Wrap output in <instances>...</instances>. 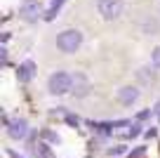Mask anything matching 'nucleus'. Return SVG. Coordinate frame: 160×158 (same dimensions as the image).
<instances>
[{"label": "nucleus", "instance_id": "f257e3e1", "mask_svg": "<svg viewBox=\"0 0 160 158\" xmlns=\"http://www.w3.org/2000/svg\"><path fill=\"white\" fill-rule=\"evenodd\" d=\"M47 90L54 97H61V94H68L73 90V73L68 71H54L47 80Z\"/></svg>", "mask_w": 160, "mask_h": 158}, {"label": "nucleus", "instance_id": "f03ea898", "mask_svg": "<svg viewBox=\"0 0 160 158\" xmlns=\"http://www.w3.org/2000/svg\"><path fill=\"white\" fill-rule=\"evenodd\" d=\"M80 45H82V33L80 31H75V29H66V31H61L59 35H57V47L61 50V52H78L80 50Z\"/></svg>", "mask_w": 160, "mask_h": 158}, {"label": "nucleus", "instance_id": "7ed1b4c3", "mask_svg": "<svg viewBox=\"0 0 160 158\" xmlns=\"http://www.w3.org/2000/svg\"><path fill=\"white\" fill-rule=\"evenodd\" d=\"M99 12L108 21L118 19L122 14V0H99Z\"/></svg>", "mask_w": 160, "mask_h": 158}, {"label": "nucleus", "instance_id": "20e7f679", "mask_svg": "<svg viewBox=\"0 0 160 158\" xmlns=\"http://www.w3.org/2000/svg\"><path fill=\"white\" fill-rule=\"evenodd\" d=\"M40 14H42V5H40V0H26L24 5L19 7V17L24 21H38Z\"/></svg>", "mask_w": 160, "mask_h": 158}, {"label": "nucleus", "instance_id": "39448f33", "mask_svg": "<svg viewBox=\"0 0 160 158\" xmlns=\"http://www.w3.org/2000/svg\"><path fill=\"white\" fill-rule=\"evenodd\" d=\"M73 97H78V99H82L87 92H90V80H87V76L85 73H73Z\"/></svg>", "mask_w": 160, "mask_h": 158}, {"label": "nucleus", "instance_id": "423d86ee", "mask_svg": "<svg viewBox=\"0 0 160 158\" xmlns=\"http://www.w3.org/2000/svg\"><path fill=\"white\" fill-rule=\"evenodd\" d=\"M7 134H10L12 139H24L26 134H28V123H26L24 118H17V120H12V123H7Z\"/></svg>", "mask_w": 160, "mask_h": 158}, {"label": "nucleus", "instance_id": "0eeeda50", "mask_svg": "<svg viewBox=\"0 0 160 158\" xmlns=\"http://www.w3.org/2000/svg\"><path fill=\"white\" fill-rule=\"evenodd\" d=\"M137 99H139V87H132V85H125V87H120V92H118V102L122 104V106H132V104H137Z\"/></svg>", "mask_w": 160, "mask_h": 158}, {"label": "nucleus", "instance_id": "6e6552de", "mask_svg": "<svg viewBox=\"0 0 160 158\" xmlns=\"http://www.w3.org/2000/svg\"><path fill=\"white\" fill-rule=\"evenodd\" d=\"M17 76H19V80H21V83H28V80L35 76V64H33L31 59L21 61V64H19V69H17Z\"/></svg>", "mask_w": 160, "mask_h": 158}, {"label": "nucleus", "instance_id": "1a4fd4ad", "mask_svg": "<svg viewBox=\"0 0 160 158\" xmlns=\"http://www.w3.org/2000/svg\"><path fill=\"white\" fill-rule=\"evenodd\" d=\"M64 3H66V0H52V5H50V10H47L45 19H47V21H52V19H54V17L59 14V10L64 7Z\"/></svg>", "mask_w": 160, "mask_h": 158}, {"label": "nucleus", "instance_id": "9d476101", "mask_svg": "<svg viewBox=\"0 0 160 158\" xmlns=\"http://www.w3.org/2000/svg\"><path fill=\"white\" fill-rule=\"evenodd\" d=\"M125 151H127V146H125V144H115V146H111L106 153H108L111 158H120V156H122Z\"/></svg>", "mask_w": 160, "mask_h": 158}, {"label": "nucleus", "instance_id": "9b49d317", "mask_svg": "<svg viewBox=\"0 0 160 158\" xmlns=\"http://www.w3.org/2000/svg\"><path fill=\"white\" fill-rule=\"evenodd\" d=\"M139 78L144 80V83H155V71H151V69H139Z\"/></svg>", "mask_w": 160, "mask_h": 158}, {"label": "nucleus", "instance_id": "f8f14e48", "mask_svg": "<svg viewBox=\"0 0 160 158\" xmlns=\"http://www.w3.org/2000/svg\"><path fill=\"white\" fill-rule=\"evenodd\" d=\"M42 139H45V142H50V144H59V142H61L59 134L52 132V130H45V132H42Z\"/></svg>", "mask_w": 160, "mask_h": 158}, {"label": "nucleus", "instance_id": "ddd939ff", "mask_svg": "<svg viewBox=\"0 0 160 158\" xmlns=\"http://www.w3.org/2000/svg\"><path fill=\"white\" fill-rule=\"evenodd\" d=\"M151 64H153L155 69H160V45L153 50V52H151Z\"/></svg>", "mask_w": 160, "mask_h": 158}, {"label": "nucleus", "instance_id": "4468645a", "mask_svg": "<svg viewBox=\"0 0 160 158\" xmlns=\"http://www.w3.org/2000/svg\"><path fill=\"white\" fill-rule=\"evenodd\" d=\"M139 132H141V125L134 123V125H132V128L125 132V137H132V139H134V137H139Z\"/></svg>", "mask_w": 160, "mask_h": 158}, {"label": "nucleus", "instance_id": "2eb2a0df", "mask_svg": "<svg viewBox=\"0 0 160 158\" xmlns=\"http://www.w3.org/2000/svg\"><path fill=\"white\" fill-rule=\"evenodd\" d=\"M66 123H68V125H73V128H78V125H80V120L75 118V116H66Z\"/></svg>", "mask_w": 160, "mask_h": 158}, {"label": "nucleus", "instance_id": "dca6fc26", "mask_svg": "<svg viewBox=\"0 0 160 158\" xmlns=\"http://www.w3.org/2000/svg\"><path fill=\"white\" fill-rule=\"evenodd\" d=\"M151 116V111H139V113H137V120H146Z\"/></svg>", "mask_w": 160, "mask_h": 158}, {"label": "nucleus", "instance_id": "f3484780", "mask_svg": "<svg viewBox=\"0 0 160 158\" xmlns=\"http://www.w3.org/2000/svg\"><path fill=\"white\" fill-rule=\"evenodd\" d=\"M155 132H158V130H155V128H151V130H146V137H148V139H151V137H155Z\"/></svg>", "mask_w": 160, "mask_h": 158}, {"label": "nucleus", "instance_id": "a211bd4d", "mask_svg": "<svg viewBox=\"0 0 160 158\" xmlns=\"http://www.w3.org/2000/svg\"><path fill=\"white\" fill-rule=\"evenodd\" d=\"M7 151H10V156H12V158H21L19 153H14V151H12V149H7Z\"/></svg>", "mask_w": 160, "mask_h": 158}, {"label": "nucleus", "instance_id": "6ab92c4d", "mask_svg": "<svg viewBox=\"0 0 160 158\" xmlns=\"http://www.w3.org/2000/svg\"><path fill=\"white\" fill-rule=\"evenodd\" d=\"M155 116H158V120H160V104L155 106Z\"/></svg>", "mask_w": 160, "mask_h": 158}]
</instances>
